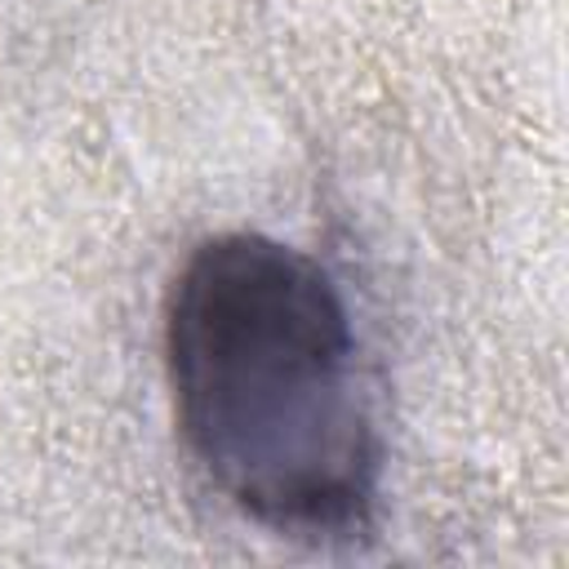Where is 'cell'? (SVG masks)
Wrapping results in <instances>:
<instances>
[{
	"label": "cell",
	"mask_w": 569,
	"mask_h": 569,
	"mask_svg": "<svg viewBox=\"0 0 569 569\" xmlns=\"http://www.w3.org/2000/svg\"><path fill=\"white\" fill-rule=\"evenodd\" d=\"M173 422L204 480L280 538L373 529L382 436L338 280L258 231L200 240L164 302Z\"/></svg>",
	"instance_id": "1"
}]
</instances>
